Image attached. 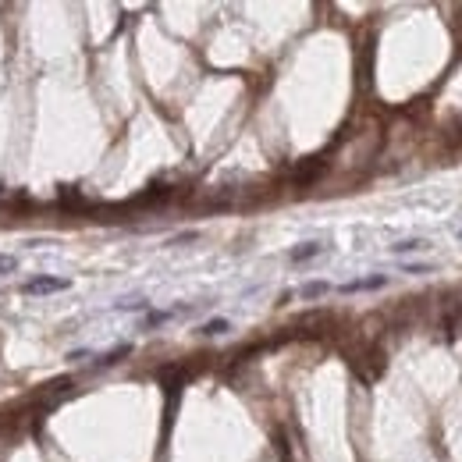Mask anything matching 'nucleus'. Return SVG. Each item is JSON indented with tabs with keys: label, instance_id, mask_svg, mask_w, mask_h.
<instances>
[{
	"label": "nucleus",
	"instance_id": "obj_2",
	"mask_svg": "<svg viewBox=\"0 0 462 462\" xmlns=\"http://www.w3.org/2000/svg\"><path fill=\"white\" fill-rule=\"evenodd\" d=\"M384 285H388V278H384V274H373V278H359V281L342 285V292H370V288H384Z\"/></svg>",
	"mask_w": 462,
	"mask_h": 462
},
{
	"label": "nucleus",
	"instance_id": "obj_5",
	"mask_svg": "<svg viewBox=\"0 0 462 462\" xmlns=\"http://www.w3.org/2000/svg\"><path fill=\"white\" fill-rule=\"evenodd\" d=\"M227 327H231L227 320H206V324L199 327V334H206V338H213V334H224Z\"/></svg>",
	"mask_w": 462,
	"mask_h": 462
},
{
	"label": "nucleus",
	"instance_id": "obj_8",
	"mask_svg": "<svg viewBox=\"0 0 462 462\" xmlns=\"http://www.w3.org/2000/svg\"><path fill=\"white\" fill-rule=\"evenodd\" d=\"M174 313H150L146 317V327H157V324H164V320H171Z\"/></svg>",
	"mask_w": 462,
	"mask_h": 462
},
{
	"label": "nucleus",
	"instance_id": "obj_9",
	"mask_svg": "<svg viewBox=\"0 0 462 462\" xmlns=\"http://www.w3.org/2000/svg\"><path fill=\"white\" fill-rule=\"evenodd\" d=\"M15 267H18V260H15V257H0V274H11Z\"/></svg>",
	"mask_w": 462,
	"mask_h": 462
},
{
	"label": "nucleus",
	"instance_id": "obj_1",
	"mask_svg": "<svg viewBox=\"0 0 462 462\" xmlns=\"http://www.w3.org/2000/svg\"><path fill=\"white\" fill-rule=\"evenodd\" d=\"M64 288H68L64 278H33V281L26 285L29 295H50V292H64Z\"/></svg>",
	"mask_w": 462,
	"mask_h": 462
},
{
	"label": "nucleus",
	"instance_id": "obj_3",
	"mask_svg": "<svg viewBox=\"0 0 462 462\" xmlns=\"http://www.w3.org/2000/svg\"><path fill=\"white\" fill-rule=\"evenodd\" d=\"M423 249H430V239H402V242H395V246H391V253H395V257H405V253H423Z\"/></svg>",
	"mask_w": 462,
	"mask_h": 462
},
{
	"label": "nucleus",
	"instance_id": "obj_7",
	"mask_svg": "<svg viewBox=\"0 0 462 462\" xmlns=\"http://www.w3.org/2000/svg\"><path fill=\"white\" fill-rule=\"evenodd\" d=\"M434 264H405V274H430Z\"/></svg>",
	"mask_w": 462,
	"mask_h": 462
},
{
	"label": "nucleus",
	"instance_id": "obj_6",
	"mask_svg": "<svg viewBox=\"0 0 462 462\" xmlns=\"http://www.w3.org/2000/svg\"><path fill=\"white\" fill-rule=\"evenodd\" d=\"M327 288H331V285H327V281H310V285H303V288H299V292H303V295H306V299H313V295H324V292H327Z\"/></svg>",
	"mask_w": 462,
	"mask_h": 462
},
{
	"label": "nucleus",
	"instance_id": "obj_4",
	"mask_svg": "<svg viewBox=\"0 0 462 462\" xmlns=\"http://www.w3.org/2000/svg\"><path fill=\"white\" fill-rule=\"evenodd\" d=\"M320 249H324L320 242H306V246H299V249H292V260H295V264H303V260H313V257H317Z\"/></svg>",
	"mask_w": 462,
	"mask_h": 462
},
{
	"label": "nucleus",
	"instance_id": "obj_10",
	"mask_svg": "<svg viewBox=\"0 0 462 462\" xmlns=\"http://www.w3.org/2000/svg\"><path fill=\"white\" fill-rule=\"evenodd\" d=\"M458 235H462V231H458Z\"/></svg>",
	"mask_w": 462,
	"mask_h": 462
}]
</instances>
